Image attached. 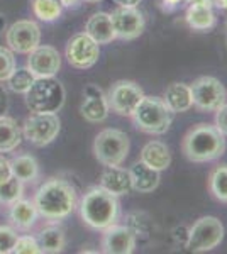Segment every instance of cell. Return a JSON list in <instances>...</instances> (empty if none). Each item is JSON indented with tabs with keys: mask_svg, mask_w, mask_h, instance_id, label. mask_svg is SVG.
Masks as SVG:
<instances>
[{
	"mask_svg": "<svg viewBox=\"0 0 227 254\" xmlns=\"http://www.w3.org/2000/svg\"><path fill=\"white\" fill-rule=\"evenodd\" d=\"M107 104L109 109L117 116L131 117L139 102L143 100L144 92L136 81L131 80H119L112 83V87L107 92Z\"/></svg>",
	"mask_w": 227,
	"mask_h": 254,
	"instance_id": "9c48e42d",
	"label": "cell"
},
{
	"mask_svg": "<svg viewBox=\"0 0 227 254\" xmlns=\"http://www.w3.org/2000/svg\"><path fill=\"white\" fill-rule=\"evenodd\" d=\"M34 205L44 219L61 220L76 208V191L72 183L61 178H51L39 187Z\"/></svg>",
	"mask_w": 227,
	"mask_h": 254,
	"instance_id": "6da1fadb",
	"label": "cell"
},
{
	"mask_svg": "<svg viewBox=\"0 0 227 254\" xmlns=\"http://www.w3.org/2000/svg\"><path fill=\"white\" fill-rule=\"evenodd\" d=\"M100 187L109 193L115 196L127 195L133 190V182H131V171L117 166H105V170L100 175Z\"/></svg>",
	"mask_w": 227,
	"mask_h": 254,
	"instance_id": "e0dca14e",
	"label": "cell"
},
{
	"mask_svg": "<svg viewBox=\"0 0 227 254\" xmlns=\"http://www.w3.org/2000/svg\"><path fill=\"white\" fill-rule=\"evenodd\" d=\"M61 122L56 114H31L24 122L22 136L34 146H46L58 137Z\"/></svg>",
	"mask_w": 227,
	"mask_h": 254,
	"instance_id": "30bf717a",
	"label": "cell"
},
{
	"mask_svg": "<svg viewBox=\"0 0 227 254\" xmlns=\"http://www.w3.org/2000/svg\"><path fill=\"white\" fill-rule=\"evenodd\" d=\"M136 241H138V236L133 229L115 222L104 229L102 251L107 254H131L136 249Z\"/></svg>",
	"mask_w": 227,
	"mask_h": 254,
	"instance_id": "5bb4252c",
	"label": "cell"
},
{
	"mask_svg": "<svg viewBox=\"0 0 227 254\" xmlns=\"http://www.w3.org/2000/svg\"><path fill=\"white\" fill-rule=\"evenodd\" d=\"M188 26L195 31H209L216 26V15L212 9L204 2H195L187 9L185 14Z\"/></svg>",
	"mask_w": 227,
	"mask_h": 254,
	"instance_id": "603a6c76",
	"label": "cell"
},
{
	"mask_svg": "<svg viewBox=\"0 0 227 254\" xmlns=\"http://www.w3.org/2000/svg\"><path fill=\"white\" fill-rule=\"evenodd\" d=\"M20 196H22V182L12 175L7 182L0 185V202L14 203Z\"/></svg>",
	"mask_w": 227,
	"mask_h": 254,
	"instance_id": "f546056e",
	"label": "cell"
},
{
	"mask_svg": "<svg viewBox=\"0 0 227 254\" xmlns=\"http://www.w3.org/2000/svg\"><path fill=\"white\" fill-rule=\"evenodd\" d=\"M131 182H133V190L139 191V193H151L159 187L161 182V171L152 170L146 163L139 159L131 168Z\"/></svg>",
	"mask_w": 227,
	"mask_h": 254,
	"instance_id": "ac0fdd59",
	"label": "cell"
},
{
	"mask_svg": "<svg viewBox=\"0 0 227 254\" xmlns=\"http://www.w3.org/2000/svg\"><path fill=\"white\" fill-rule=\"evenodd\" d=\"M131 117L139 130L152 136H161L170 129L173 112L166 107L161 97L144 95Z\"/></svg>",
	"mask_w": 227,
	"mask_h": 254,
	"instance_id": "277c9868",
	"label": "cell"
},
{
	"mask_svg": "<svg viewBox=\"0 0 227 254\" xmlns=\"http://www.w3.org/2000/svg\"><path fill=\"white\" fill-rule=\"evenodd\" d=\"M131 149V141L124 130L104 129L93 141V154L104 166H117L126 161Z\"/></svg>",
	"mask_w": 227,
	"mask_h": 254,
	"instance_id": "8992f818",
	"label": "cell"
},
{
	"mask_svg": "<svg viewBox=\"0 0 227 254\" xmlns=\"http://www.w3.org/2000/svg\"><path fill=\"white\" fill-rule=\"evenodd\" d=\"M85 2H100V0H85Z\"/></svg>",
	"mask_w": 227,
	"mask_h": 254,
	"instance_id": "ab89813d",
	"label": "cell"
},
{
	"mask_svg": "<svg viewBox=\"0 0 227 254\" xmlns=\"http://www.w3.org/2000/svg\"><path fill=\"white\" fill-rule=\"evenodd\" d=\"M12 253L14 254H41V248L34 237L22 236V237H17Z\"/></svg>",
	"mask_w": 227,
	"mask_h": 254,
	"instance_id": "1f68e13d",
	"label": "cell"
},
{
	"mask_svg": "<svg viewBox=\"0 0 227 254\" xmlns=\"http://www.w3.org/2000/svg\"><path fill=\"white\" fill-rule=\"evenodd\" d=\"M109 104H107V97L102 92L100 87L97 85H86L83 90V102L80 105V112L85 121L98 124L104 122L109 117Z\"/></svg>",
	"mask_w": 227,
	"mask_h": 254,
	"instance_id": "2e32d148",
	"label": "cell"
},
{
	"mask_svg": "<svg viewBox=\"0 0 227 254\" xmlns=\"http://www.w3.org/2000/svg\"><path fill=\"white\" fill-rule=\"evenodd\" d=\"M85 34H88L95 43L109 44L115 39L112 17L107 12H97L85 24Z\"/></svg>",
	"mask_w": 227,
	"mask_h": 254,
	"instance_id": "d6986e66",
	"label": "cell"
},
{
	"mask_svg": "<svg viewBox=\"0 0 227 254\" xmlns=\"http://www.w3.org/2000/svg\"><path fill=\"white\" fill-rule=\"evenodd\" d=\"M15 69L14 53L9 48L0 46V81H7Z\"/></svg>",
	"mask_w": 227,
	"mask_h": 254,
	"instance_id": "4dcf8cb0",
	"label": "cell"
},
{
	"mask_svg": "<svg viewBox=\"0 0 227 254\" xmlns=\"http://www.w3.org/2000/svg\"><path fill=\"white\" fill-rule=\"evenodd\" d=\"M10 222L15 225L20 231H27L31 229L36 222V217H38V208L32 202L29 200H15L14 203H10Z\"/></svg>",
	"mask_w": 227,
	"mask_h": 254,
	"instance_id": "7402d4cb",
	"label": "cell"
},
{
	"mask_svg": "<svg viewBox=\"0 0 227 254\" xmlns=\"http://www.w3.org/2000/svg\"><path fill=\"white\" fill-rule=\"evenodd\" d=\"M7 107H9V97H7L5 88L0 85V116H5Z\"/></svg>",
	"mask_w": 227,
	"mask_h": 254,
	"instance_id": "d590c367",
	"label": "cell"
},
{
	"mask_svg": "<svg viewBox=\"0 0 227 254\" xmlns=\"http://www.w3.org/2000/svg\"><path fill=\"white\" fill-rule=\"evenodd\" d=\"M22 141V129L12 117L0 116V153H9Z\"/></svg>",
	"mask_w": 227,
	"mask_h": 254,
	"instance_id": "cb8c5ba5",
	"label": "cell"
},
{
	"mask_svg": "<svg viewBox=\"0 0 227 254\" xmlns=\"http://www.w3.org/2000/svg\"><path fill=\"white\" fill-rule=\"evenodd\" d=\"M161 98H163L164 104H166V107L170 109L173 114L187 112V110H190L193 107L190 85L181 83V81H175V83L168 85Z\"/></svg>",
	"mask_w": 227,
	"mask_h": 254,
	"instance_id": "ffe728a7",
	"label": "cell"
},
{
	"mask_svg": "<svg viewBox=\"0 0 227 254\" xmlns=\"http://www.w3.org/2000/svg\"><path fill=\"white\" fill-rule=\"evenodd\" d=\"M76 3V0H61V5L63 7H72V5H75Z\"/></svg>",
	"mask_w": 227,
	"mask_h": 254,
	"instance_id": "74e56055",
	"label": "cell"
},
{
	"mask_svg": "<svg viewBox=\"0 0 227 254\" xmlns=\"http://www.w3.org/2000/svg\"><path fill=\"white\" fill-rule=\"evenodd\" d=\"M31 7L36 17L44 22H53L60 19L61 10H63L61 0H31Z\"/></svg>",
	"mask_w": 227,
	"mask_h": 254,
	"instance_id": "83f0119b",
	"label": "cell"
},
{
	"mask_svg": "<svg viewBox=\"0 0 227 254\" xmlns=\"http://www.w3.org/2000/svg\"><path fill=\"white\" fill-rule=\"evenodd\" d=\"M26 105L32 114H56L65 105V87L53 76L36 78L26 93Z\"/></svg>",
	"mask_w": 227,
	"mask_h": 254,
	"instance_id": "5b68a950",
	"label": "cell"
},
{
	"mask_svg": "<svg viewBox=\"0 0 227 254\" xmlns=\"http://www.w3.org/2000/svg\"><path fill=\"white\" fill-rule=\"evenodd\" d=\"M224 224L214 215L200 217L190 227L187 248L192 253H209L224 241Z\"/></svg>",
	"mask_w": 227,
	"mask_h": 254,
	"instance_id": "52a82bcc",
	"label": "cell"
},
{
	"mask_svg": "<svg viewBox=\"0 0 227 254\" xmlns=\"http://www.w3.org/2000/svg\"><path fill=\"white\" fill-rule=\"evenodd\" d=\"M15 241H17V232L12 227L2 225V227H0V254L12 253Z\"/></svg>",
	"mask_w": 227,
	"mask_h": 254,
	"instance_id": "d6a6232c",
	"label": "cell"
},
{
	"mask_svg": "<svg viewBox=\"0 0 227 254\" xmlns=\"http://www.w3.org/2000/svg\"><path fill=\"white\" fill-rule=\"evenodd\" d=\"M121 214L117 196L109 193L102 187H93L83 195L80 202L81 220L95 231H104L105 227L117 222Z\"/></svg>",
	"mask_w": 227,
	"mask_h": 254,
	"instance_id": "3957f363",
	"label": "cell"
},
{
	"mask_svg": "<svg viewBox=\"0 0 227 254\" xmlns=\"http://www.w3.org/2000/svg\"><path fill=\"white\" fill-rule=\"evenodd\" d=\"M214 126H216L224 136H227V104L221 105V107L216 110V124Z\"/></svg>",
	"mask_w": 227,
	"mask_h": 254,
	"instance_id": "836d02e7",
	"label": "cell"
},
{
	"mask_svg": "<svg viewBox=\"0 0 227 254\" xmlns=\"http://www.w3.org/2000/svg\"><path fill=\"white\" fill-rule=\"evenodd\" d=\"M209 190L216 200L227 203V165L216 166L209 175Z\"/></svg>",
	"mask_w": 227,
	"mask_h": 254,
	"instance_id": "4316f807",
	"label": "cell"
},
{
	"mask_svg": "<svg viewBox=\"0 0 227 254\" xmlns=\"http://www.w3.org/2000/svg\"><path fill=\"white\" fill-rule=\"evenodd\" d=\"M36 76L31 73L29 68H19V69H14V73L9 76L7 83H9V88L12 92L15 93H26L31 85L34 83Z\"/></svg>",
	"mask_w": 227,
	"mask_h": 254,
	"instance_id": "f1b7e54d",
	"label": "cell"
},
{
	"mask_svg": "<svg viewBox=\"0 0 227 254\" xmlns=\"http://www.w3.org/2000/svg\"><path fill=\"white\" fill-rule=\"evenodd\" d=\"M181 0H164V3H171V5H176V3H180Z\"/></svg>",
	"mask_w": 227,
	"mask_h": 254,
	"instance_id": "f35d334b",
	"label": "cell"
},
{
	"mask_svg": "<svg viewBox=\"0 0 227 254\" xmlns=\"http://www.w3.org/2000/svg\"><path fill=\"white\" fill-rule=\"evenodd\" d=\"M100 58V44L95 43L88 34L73 36L67 44V60L73 68L88 69Z\"/></svg>",
	"mask_w": 227,
	"mask_h": 254,
	"instance_id": "8fae6325",
	"label": "cell"
},
{
	"mask_svg": "<svg viewBox=\"0 0 227 254\" xmlns=\"http://www.w3.org/2000/svg\"><path fill=\"white\" fill-rule=\"evenodd\" d=\"M10 168H12V175L17 180H20L22 183L34 182L39 175L38 161L32 156H29V154H20V156L14 158L10 161Z\"/></svg>",
	"mask_w": 227,
	"mask_h": 254,
	"instance_id": "484cf974",
	"label": "cell"
},
{
	"mask_svg": "<svg viewBox=\"0 0 227 254\" xmlns=\"http://www.w3.org/2000/svg\"><path fill=\"white\" fill-rule=\"evenodd\" d=\"M27 68L36 78L55 76L61 68V56L53 46H38L29 53Z\"/></svg>",
	"mask_w": 227,
	"mask_h": 254,
	"instance_id": "9a60e30c",
	"label": "cell"
},
{
	"mask_svg": "<svg viewBox=\"0 0 227 254\" xmlns=\"http://www.w3.org/2000/svg\"><path fill=\"white\" fill-rule=\"evenodd\" d=\"M141 161L151 166L152 170L164 171L171 165L170 147L161 141H150L141 151Z\"/></svg>",
	"mask_w": 227,
	"mask_h": 254,
	"instance_id": "44dd1931",
	"label": "cell"
},
{
	"mask_svg": "<svg viewBox=\"0 0 227 254\" xmlns=\"http://www.w3.org/2000/svg\"><path fill=\"white\" fill-rule=\"evenodd\" d=\"M190 90H192L193 107L202 112H216L221 105L226 104V87L216 76H199L190 85Z\"/></svg>",
	"mask_w": 227,
	"mask_h": 254,
	"instance_id": "ba28073f",
	"label": "cell"
},
{
	"mask_svg": "<svg viewBox=\"0 0 227 254\" xmlns=\"http://www.w3.org/2000/svg\"><path fill=\"white\" fill-rule=\"evenodd\" d=\"M114 2L122 7H138L141 3V0H114Z\"/></svg>",
	"mask_w": 227,
	"mask_h": 254,
	"instance_id": "8d00e7d4",
	"label": "cell"
},
{
	"mask_svg": "<svg viewBox=\"0 0 227 254\" xmlns=\"http://www.w3.org/2000/svg\"><path fill=\"white\" fill-rule=\"evenodd\" d=\"M5 41L9 49L20 55H29L41 43V29L32 20H17L7 29Z\"/></svg>",
	"mask_w": 227,
	"mask_h": 254,
	"instance_id": "7c38bea8",
	"label": "cell"
},
{
	"mask_svg": "<svg viewBox=\"0 0 227 254\" xmlns=\"http://www.w3.org/2000/svg\"><path fill=\"white\" fill-rule=\"evenodd\" d=\"M38 244L41 248V253H48V254H56L61 253L65 249L67 244V236L65 231L60 225H48L38 236Z\"/></svg>",
	"mask_w": 227,
	"mask_h": 254,
	"instance_id": "d4e9b609",
	"label": "cell"
},
{
	"mask_svg": "<svg viewBox=\"0 0 227 254\" xmlns=\"http://www.w3.org/2000/svg\"><path fill=\"white\" fill-rule=\"evenodd\" d=\"M112 24L115 31V39L133 41L138 39L144 32L146 20L144 15L138 10V7H122L119 5L112 14Z\"/></svg>",
	"mask_w": 227,
	"mask_h": 254,
	"instance_id": "4fadbf2b",
	"label": "cell"
},
{
	"mask_svg": "<svg viewBox=\"0 0 227 254\" xmlns=\"http://www.w3.org/2000/svg\"><path fill=\"white\" fill-rule=\"evenodd\" d=\"M12 176V168H10V161L7 158L0 156V185L3 182H7Z\"/></svg>",
	"mask_w": 227,
	"mask_h": 254,
	"instance_id": "e575fe53",
	"label": "cell"
},
{
	"mask_svg": "<svg viewBox=\"0 0 227 254\" xmlns=\"http://www.w3.org/2000/svg\"><path fill=\"white\" fill-rule=\"evenodd\" d=\"M226 136L210 124H197L188 130L181 142L185 158L192 163L216 161L226 153Z\"/></svg>",
	"mask_w": 227,
	"mask_h": 254,
	"instance_id": "7a4b0ae2",
	"label": "cell"
}]
</instances>
